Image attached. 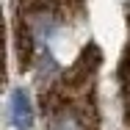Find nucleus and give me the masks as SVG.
Segmentation results:
<instances>
[{
	"label": "nucleus",
	"instance_id": "20e7f679",
	"mask_svg": "<svg viewBox=\"0 0 130 130\" xmlns=\"http://www.w3.org/2000/svg\"><path fill=\"white\" fill-rule=\"evenodd\" d=\"M119 89H122V105H125V127L130 130V39L119 61Z\"/></svg>",
	"mask_w": 130,
	"mask_h": 130
},
{
	"label": "nucleus",
	"instance_id": "f03ea898",
	"mask_svg": "<svg viewBox=\"0 0 130 130\" xmlns=\"http://www.w3.org/2000/svg\"><path fill=\"white\" fill-rule=\"evenodd\" d=\"M83 14V0H17L14 20V50L20 67L28 69L36 44L53 39L72 17Z\"/></svg>",
	"mask_w": 130,
	"mask_h": 130
},
{
	"label": "nucleus",
	"instance_id": "7ed1b4c3",
	"mask_svg": "<svg viewBox=\"0 0 130 130\" xmlns=\"http://www.w3.org/2000/svg\"><path fill=\"white\" fill-rule=\"evenodd\" d=\"M8 119L17 130H30L36 122V111H33V100L25 89H14L8 97Z\"/></svg>",
	"mask_w": 130,
	"mask_h": 130
},
{
	"label": "nucleus",
	"instance_id": "f257e3e1",
	"mask_svg": "<svg viewBox=\"0 0 130 130\" xmlns=\"http://www.w3.org/2000/svg\"><path fill=\"white\" fill-rule=\"evenodd\" d=\"M100 50L89 44L67 72H55L42 89V116L47 130H100L97 105Z\"/></svg>",
	"mask_w": 130,
	"mask_h": 130
}]
</instances>
